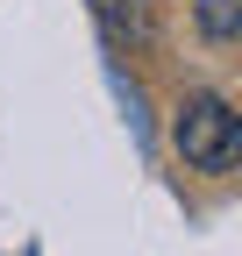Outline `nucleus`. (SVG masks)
I'll use <instances>...</instances> for the list:
<instances>
[{
    "mask_svg": "<svg viewBox=\"0 0 242 256\" xmlns=\"http://www.w3.org/2000/svg\"><path fill=\"white\" fill-rule=\"evenodd\" d=\"M171 150L186 156V171H206V178H228L235 156H242V121L221 92H186L171 107Z\"/></svg>",
    "mask_w": 242,
    "mask_h": 256,
    "instance_id": "nucleus-1",
    "label": "nucleus"
},
{
    "mask_svg": "<svg viewBox=\"0 0 242 256\" xmlns=\"http://www.w3.org/2000/svg\"><path fill=\"white\" fill-rule=\"evenodd\" d=\"M192 28H200L214 50L235 43V36H242V0H192Z\"/></svg>",
    "mask_w": 242,
    "mask_h": 256,
    "instance_id": "nucleus-2",
    "label": "nucleus"
},
{
    "mask_svg": "<svg viewBox=\"0 0 242 256\" xmlns=\"http://www.w3.org/2000/svg\"><path fill=\"white\" fill-rule=\"evenodd\" d=\"M150 8H157V0H93V14H100L107 36H121V28L142 36V28H150Z\"/></svg>",
    "mask_w": 242,
    "mask_h": 256,
    "instance_id": "nucleus-3",
    "label": "nucleus"
},
{
    "mask_svg": "<svg viewBox=\"0 0 242 256\" xmlns=\"http://www.w3.org/2000/svg\"><path fill=\"white\" fill-rule=\"evenodd\" d=\"M28 256H36V249H28Z\"/></svg>",
    "mask_w": 242,
    "mask_h": 256,
    "instance_id": "nucleus-4",
    "label": "nucleus"
}]
</instances>
